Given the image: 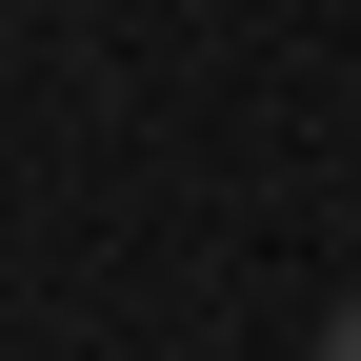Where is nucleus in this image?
Here are the masks:
<instances>
[{"mask_svg":"<svg viewBox=\"0 0 361 361\" xmlns=\"http://www.w3.org/2000/svg\"><path fill=\"white\" fill-rule=\"evenodd\" d=\"M322 361H361V301H341V322H322Z\"/></svg>","mask_w":361,"mask_h":361,"instance_id":"1","label":"nucleus"}]
</instances>
